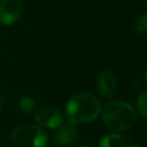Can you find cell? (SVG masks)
I'll return each mask as SVG.
<instances>
[{
    "instance_id": "6da1fadb",
    "label": "cell",
    "mask_w": 147,
    "mask_h": 147,
    "mask_svg": "<svg viewBox=\"0 0 147 147\" xmlns=\"http://www.w3.org/2000/svg\"><path fill=\"white\" fill-rule=\"evenodd\" d=\"M100 100L87 92L74 94L67 102L65 114L72 124H85L94 121L101 113Z\"/></svg>"
},
{
    "instance_id": "7a4b0ae2",
    "label": "cell",
    "mask_w": 147,
    "mask_h": 147,
    "mask_svg": "<svg viewBox=\"0 0 147 147\" xmlns=\"http://www.w3.org/2000/svg\"><path fill=\"white\" fill-rule=\"evenodd\" d=\"M101 113L105 126L113 132L126 131L137 122V111L124 101H109L103 106Z\"/></svg>"
},
{
    "instance_id": "3957f363",
    "label": "cell",
    "mask_w": 147,
    "mask_h": 147,
    "mask_svg": "<svg viewBox=\"0 0 147 147\" xmlns=\"http://www.w3.org/2000/svg\"><path fill=\"white\" fill-rule=\"evenodd\" d=\"M10 140L15 147H46L48 139L40 126L23 124L13 131Z\"/></svg>"
},
{
    "instance_id": "277c9868",
    "label": "cell",
    "mask_w": 147,
    "mask_h": 147,
    "mask_svg": "<svg viewBox=\"0 0 147 147\" xmlns=\"http://www.w3.org/2000/svg\"><path fill=\"white\" fill-rule=\"evenodd\" d=\"M36 122L47 129H57L63 123L62 113L54 107H44L36 113Z\"/></svg>"
},
{
    "instance_id": "5b68a950",
    "label": "cell",
    "mask_w": 147,
    "mask_h": 147,
    "mask_svg": "<svg viewBox=\"0 0 147 147\" xmlns=\"http://www.w3.org/2000/svg\"><path fill=\"white\" fill-rule=\"evenodd\" d=\"M22 14V3L20 0L0 1V24L11 25L18 21Z\"/></svg>"
},
{
    "instance_id": "8992f818",
    "label": "cell",
    "mask_w": 147,
    "mask_h": 147,
    "mask_svg": "<svg viewBox=\"0 0 147 147\" xmlns=\"http://www.w3.org/2000/svg\"><path fill=\"white\" fill-rule=\"evenodd\" d=\"M78 138V130L76 124L68 122H63L54 133V142L60 146H68L74 144Z\"/></svg>"
},
{
    "instance_id": "52a82bcc",
    "label": "cell",
    "mask_w": 147,
    "mask_h": 147,
    "mask_svg": "<svg viewBox=\"0 0 147 147\" xmlns=\"http://www.w3.org/2000/svg\"><path fill=\"white\" fill-rule=\"evenodd\" d=\"M98 91L105 98H111L117 91V80L113 72L103 70L98 78Z\"/></svg>"
},
{
    "instance_id": "ba28073f",
    "label": "cell",
    "mask_w": 147,
    "mask_h": 147,
    "mask_svg": "<svg viewBox=\"0 0 147 147\" xmlns=\"http://www.w3.org/2000/svg\"><path fill=\"white\" fill-rule=\"evenodd\" d=\"M125 145V138L117 132L106 134L99 142V147H124Z\"/></svg>"
},
{
    "instance_id": "9c48e42d",
    "label": "cell",
    "mask_w": 147,
    "mask_h": 147,
    "mask_svg": "<svg viewBox=\"0 0 147 147\" xmlns=\"http://www.w3.org/2000/svg\"><path fill=\"white\" fill-rule=\"evenodd\" d=\"M137 110L139 115L147 121V91L141 92L137 98Z\"/></svg>"
},
{
    "instance_id": "30bf717a",
    "label": "cell",
    "mask_w": 147,
    "mask_h": 147,
    "mask_svg": "<svg viewBox=\"0 0 147 147\" xmlns=\"http://www.w3.org/2000/svg\"><path fill=\"white\" fill-rule=\"evenodd\" d=\"M134 29L139 34L147 38V14L140 15L134 21Z\"/></svg>"
},
{
    "instance_id": "8fae6325",
    "label": "cell",
    "mask_w": 147,
    "mask_h": 147,
    "mask_svg": "<svg viewBox=\"0 0 147 147\" xmlns=\"http://www.w3.org/2000/svg\"><path fill=\"white\" fill-rule=\"evenodd\" d=\"M18 106H20L21 110H23L24 113H30L36 108V102L31 96H23V98H21Z\"/></svg>"
},
{
    "instance_id": "7c38bea8",
    "label": "cell",
    "mask_w": 147,
    "mask_h": 147,
    "mask_svg": "<svg viewBox=\"0 0 147 147\" xmlns=\"http://www.w3.org/2000/svg\"><path fill=\"white\" fill-rule=\"evenodd\" d=\"M2 108H3V99H2V96H1V94H0V113H1Z\"/></svg>"
},
{
    "instance_id": "4fadbf2b",
    "label": "cell",
    "mask_w": 147,
    "mask_h": 147,
    "mask_svg": "<svg viewBox=\"0 0 147 147\" xmlns=\"http://www.w3.org/2000/svg\"><path fill=\"white\" fill-rule=\"evenodd\" d=\"M124 147H140V146L137 145V144H127V145H125Z\"/></svg>"
},
{
    "instance_id": "5bb4252c",
    "label": "cell",
    "mask_w": 147,
    "mask_h": 147,
    "mask_svg": "<svg viewBox=\"0 0 147 147\" xmlns=\"http://www.w3.org/2000/svg\"><path fill=\"white\" fill-rule=\"evenodd\" d=\"M144 80L146 82V84H147V70L145 71V75H144Z\"/></svg>"
},
{
    "instance_id": "9a60e30c",
    "label": "cell",
    "mask_w": 147,
    "mask_h": 147,
    "mask_svg": "<svg viewBox=\"0 0 147 147\" xmlns=\"http://www.w3.org/2000/svg\"><path fill=\"white\" fill-rule=\"evenodd\" d=\"M80 147H93V146H91V145H83V146H80Z\"/></svg>"
},
{
    "instance_id": "2e32d148",
    "label": "cell",
    "mask_w": 147,
    "mask_h": 147,
    "mask_svg": "<svg viewBox=\"0 0 147 147\" xmlns=\"http://www.w3.org/2000/svg\"><path fill=\"white\" fill-rule=\"evenodd\" d=\"M144 5H145V7L147 8V0H144Z\"/></svg>"
},
{
    "instance_id": "e0dca14e",
    "label": "cell",
    "mask_w": 147,
    "mask_h": 147,
    "mask_svg": "<svg viewBox=\"0 0 147 147\" xmlns=\"http://www.w3.org/2000/svg\"><path fill=\"white\" fill-rule=\"evenodd\" d=\"M0 28H1V25H0Z\"/></svg>"
}]
</instances>
